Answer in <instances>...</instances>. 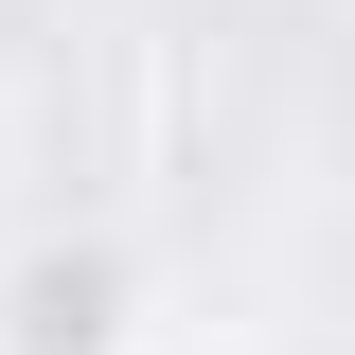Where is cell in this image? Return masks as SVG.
I'll return each instance as SVG.
<instances>
[{"label": "cell", "mask_w": 355, "mask_h": 355, "mask_svg": "<svg viewBox=\"0 0 355 355\" xmlns=\"http://www.w3.org/2000/svg\"><path fill=\"white\" fill-rule=\"evenodd\" d=\"M125 231H36L0 266V355H125Z\"/></svg>", "instance_id": "6da1fadb"}]
</instances>
